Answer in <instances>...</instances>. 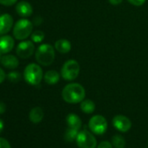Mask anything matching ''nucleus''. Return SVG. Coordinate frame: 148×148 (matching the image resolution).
I'll list each match as a JSON object with an SVG mask.
<instances>
[{"label":"nucleus","instance_id":"f257e3e1","mask_svg":"<svg viewBox=\"0 0 148 148\" xmlns=\"http://www.w3.org/2000/svg\"><path fill=\"white\" fill-rule=\"evenodd\" d=\"M86 97L85 88L79 83H71L65 86L62 91L63 99L69 104H78L82 102Z\"/></svg>","mask_w":148,"mask_h":148},{"label":"nucleus","instance_id":"f03ea898","mask_svg":"<svg viewBox=\"0 0 148 148\" xmlns=\"http://www.w3.org/2000/svg\"><path fill=\"white\" fill-rule=\"evenodd\" d=\"M35 58L39 64L48 66L51 64L55 59V50L51 45L43 44L38 47L35 53Z\"/></svg>","mask_w":148,"mask_h":148},{"label":"nucleus","instance_id":"7ed1b4c3","mask_svg":"<svg viewBox=\"0 0 148 148\" xmlns=\"http://www.w3.org/2000/svg\"><path fill=\"white\" fill-rule=\"evenodd\" d=\"M24 79L31 86H38L43 79V70L39 64L32 63L24 71Z\"/></svg>","mask_w":148,"mask_h":148},{"label":"nucleus","instance_id":"20e7f679","mask_svg":"<svg viewBox=\"0 0 148 148\" xmlns=\"http://www.w3.org/2000/svg\"><path fill=\"white\" fill-rule=\"evenodd\" d=\"M32 29L33 25L30 20L26 18L19 19L13 27V36L18 40H25L32 35Z\"/></svg>","mask_w":148,"mask_h":148},{"label":"nucleus","instance_id":"39448f33","mask_svg":"<svg viewBox=\"0 0 148 148\" xmlns=\"http://www.w3.org/2000/svg\"><path fill=\"white\" fill-rule=\"evenodd\" d=\"M80 71L79 64L74 59L66 61L61 69V77L67 81H71L78 78Z\"/></svg>","mask_w":148,"mask_h":148},{"label":"nucleus","instance_id":"423d86ee","mask_svg":"<svg viewBox=\"0 0 148 148\" xmlns=\"http://www.w3.org/2000/svg\"><path fill=\"white\" fill-rule=\"evenodd\" d=\"M77 145L79 148H96L97 147V139L94 135L87 131L82 130L79 132L76 138Z\"/></svg>","mask_w":148,"mask_h":148},{"label":"nucleus","instance_id":"0eeeda50","mask_svg":"<svg viewBox=\"0 0 148 148\" xmlns=\"http://www.w3.org/2000/svg\"><path fill=\"white\" fill-rule=\"evenodd\" d=\"M88 126L92 132L98 135H101L106 132L107 121L106 118L102 115H94L90 119Z\"/></svg>","mask_w":148,"mask_h":148},{"label":"nucleus","instance_id":"6e6552de","mask_svg":"<svg viewBox=\"0 0 148 148\" xmlns=\"http://www.w3.org/2000/svg\"><path fill=\"white\" fill-rule=\"evenodd\" d=\"M34 43L30 40H22L16 48V53L21 58H29L34 53Z\"/></svg>","mask_w":148,"mask_h":148},{"label":"nucleus","instance_id":"1a4fd4ad","mask_svg":"<svg viewBox=\"0 0 148 148\" xmlns=\"http://www.w3.org/2000/svg\"><path fill=\"white\" fill-rule=\"evenodd\" d=\"M112 125L118 131L126 132L132 127V121L124 115H116L112 119Z\"/></svg>","mask_w":148,"mask_h":148},{"label":"nucleus","instance_id":"9d476101","mask_svg":"<svg viewBox=\"0 0 148 148\" xmlns=\"http://www.w3.org/2000/svg\"><path fill=\"white\" fill-rule=\"evenodd\" d=\"M15 45L14 38L10 35H3L0 37V52L7 54L12 51Z\"/></svg>","mask_w":148,"mask_h":148},{"label":"nucleus","instance_id":"9b49d317","mask_svg":"<svg viewBox=\"0 0 148 148\" xmlns=\"http://www.w3.org/2000/svg\"><path fill=\"white\" fill-rule=\"evenodd\" d=\"M13 25V18L8 14L5 13L0 15V35H5L8 33Z\"/></svg>","mask_w":148,"mask_h":148},{"label":"nucleus","instance_id":"f8f14e48","mask_svg":"<svg viewBox=\"0 0 148 148\" xmlns=\"http://www.w3.org/2000/svg\"><path fill=\"white\" fill-rule=\"evenodd\" d=\"M0 62H1V64L4 67H5L6 69H10V70L16 69L19 64L18 58L16 56L11 55V54L4 55L3 57H1Z\"/></svg>","mask_w":148,"mask_h":148},{"label":"nucleus","instance_id":"ddd939ff","mask_svg":"<svg viewBox=\"0 0 148 148\" xmlns=\"http://www.w3.org/2000/svg\"><path fill=\"white\" fill-rule=\"evenodd\" d=\"M16 12L20 17L27 18V17L32 16V14L33 13V9H32V6L31 5V4H29L28 2L21 1L17 4Z\"/></svg>","mask_w":148,"mask_h":148},{"label":"nucleus","instance_id":"4468645a","mask_svg":"<svg viewBox=\"0 0 148 148\" xmlns=\"http://www.w3.org/2000/svg\"><path fill=\"white\" fill-rule=\"evenodd\" d=\"M66 123L68 127L79 130L82 126L81 119L75 113H69L66 117Z\"/></svg>","mask_w":148,"mask_h":148},{"label":"nucleus","instance_id":"2eb2a0df","mask_svg":"<svg viewBox=\"0 0 148 148\" xmlns=\"http://www.w3.org/2000/svg\"><path fill=\"white\" fill-rule=\"evenodd\" d=\"M44 119V111L41 107L36 106L30 111L29 113V119L33 124L40 123Z\"/></svg>","mask_w":148,"mask_h":148},{"label":"nucleus","instance_id":"dca6fc26","mask_svg":"<svg viewBox=\"0 0 148 148\" xmlns=\"http://www.w3.org/2000/svg\"><path fill=\"white\" fill-rule=\"evenodd\" d=\"M59 79H60L59 73L55 70H50V71H46L45 74L44 75L45 82L51 86L57 84L59 81Z\"/></svg>","mask_w":148,"mask_h":148},{"label":"nucleus","instance_id":"f3484780","mask_svg":"<svg viewBox=\"0 0 148 148\" xmlns=\"http://www.w3.org/2000/svg\"><path fill=\"white\" fill-rule=\"evenodd\" d=\"M71 49V42L67 39H58L55 42V50L60 53H68Z\"/></svg>","mask_w":148,"mask_h":148},{"label":"nucleus","instance_id":"a211bd4d","mask_svg":"<svg viewBox=\"0 0 148 148\" xmlns=\"http://www.w3.org/2000/svg\"><path fill=\"white\" fill-rule=\"evenodd\" d=\"M95 107H96V106H95L94 102L91 99H84L80 104L81 111L86 114L92 113L95 111Z\"/></svg>","mask_w":148,"mask_h":148},{"label":"nucleus","instance_id":"6ab92c4d","mask_svg":"<svg viewBox=\"0 0 148 148\" xmlns=\"http://www.w3.org/2000/svg\"><path fill=\"white\" fill-rule=\"evenodd\" d=\"M112 144L114 148H125V139L123 136L119 134H115L112 138Z\"/></svg>","mask_w":148,"mask_h":148},{"label":"nucleus","instance_id":"aec40b11","mask_svg":"<svg viewBox=\"0 0 148 148\" xmlns=\"http://www.w3.org/2000/svg\"><path fill=\"white\" fill-rule=\"evenodd\" d=\"M79 132V130H76V129H72L70 127H67L65 132H64V139L67 142H72L73 140H76V138L78 136Z\"/></svg>","mask_w":148,"mask_h":148},{"label":"nucleus","instance_id":"412c9836","mask_svg":"<svg viewBox=\"0 0 148 148\" xmlns=\"http://www.w3.org/2000/svg\"><path fill=\"white\" fill-rule=\"evenodd\" d=\"M31 38L33 43H41L45 39V33L42 31H35L32 33Z\"/></svg>","mask_w":148,"mask_h":148},{"label":"nucleus","instance_id":"4be33fe9","mask_svg":"<svg viewBox=\"0 0 148 148\" xmlns=\"http://www.w3.org/2000/svg\"><path fill=\"white\" fill-rule=\"evenodd\" d=\"M7 79L10 82L17 83L21 79V74L17 71H11L7 74Z\"/></svg>","mask_w":148,"mask_h":148},{"label":"nucleus","instance_id":"5701e85b","mask_svg":"<svg viewBox=\"0 0 148 148\" xmlns=\"http://www.w3.org/2000/svg\"><path fill=\"white\" fill-rule=\"evenodd\" d=\"M96 148H112V142L105 140V141L100 142L99 144V145H97Z\"/></svg>","mask_w":148,"mask_h":148},{"label":"nucleus","instance_id":"b1692460","mask_svg":"<svg viewBox=\"0 0 148 148\" xmlns=\"http://www.w3.org/2000/svg\"><path fill=\"white\" fill-rule=\"evenodd\" d=\"M0 148H12V146L7 139L0 137Z\"/></svg>","mask_w":148,"mask_h":148},{"label":"nucleus","instance_id":"393cba45","mask_svg":"<svg viewBox=\"0 0 148 148\" xmlns=\"http://www.w3.org/2000/svg\"><path fill=\"white\" fill-rule=\"evenodd\" d=\"M18 0H0V5L5 6H12L17 3Z\"/></svg>","mask_w":148,"mask_h":148},{"label":"nucleus","instance_id":"a878e982","mask_svg":"<svg viewBox=\"0 0 148 148\" xmlns=\"http://www.w3.org/2000/svg\"><path fill=\"white\" fill-rule=\"evenodd\" d=\"M127 1L135 6H141L145 3V0H127Z\"/></svg>","mask_w":148,"mask_h":148},{"label":"nucleus","instance_id":"bb28decb","mask_svg":"<svg viewBox=\"0 0 148 148\" xmlns=\"http://www.w3.org/2000/svg\"><path fill=\"white\" fill-rule=\"evenodd\" d=\"M5 79H7V75H6V73L5 72V71L0 67V84H2Z\"/></svg>","mask_w":148,"mask_h":148},{"label":"nucleus","instance_id":"cd10ccee","mask_svg":"<svg viewBox=\"0 0 148 148\" xmlns=\"http://www.w3.org/2000/svg\"><path fill=\"white\" fill-rule=\"evenodd\" d=\"M5 111H6V106H5V104L0 101V114L5 113Z\"/></svg>","mask_w":148,"mask_h":148},{"label":"nucleus","instance_id":"c85d7f7f","mask_svg":"<svg viewBox=\"0 0 148 148\" xmlns=\"http://www.w3.org/2000/svg\"><path fill=\"white\" fill-rule=\"evenodd\" d=\"M123 2V0H109V3L112 5H118Z\"/></svg>","mask_w":148,"mask_h":148},{"label":"nucleus","instance_id":"c756f323","mask_svg":"<svg viewBox=\"0 0 148 148\" xmlns=\"http://www.w3.org/2000/svg\"><path fill=\"white\" fill-rule=\"evenodd\" d=\"M4 128H5V123H4V121L1 119H0V133L3 132Z\"/></svg>","mask_w":148,"mask_h":148},{"label":"nucleus","instance_id":"7c9ffc66","mask_svg":"<svg viewBox=\"0 0 148 148\" xmlns=\"http://www.w3.org/2000/svg\"><path fill=\"white\" fill-rule=\"evenodd\" d=\"M0 58H1V52H0Z\"/></svg>","mask_w":148,"mask_h":148}]
</instances>
